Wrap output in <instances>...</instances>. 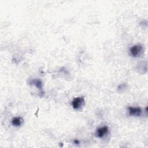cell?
Wrapping results in <instances>:
<instances>
[{
    "mask_svg": "<svg viewBox=\"0 0 148 148\" xmlns=\"http://www.w3.org/2000/svg\"><path fill=\"white\" fill-rule=\"evenodd\" d=\"M23 123V119L20 117H15L12 120V124L13 126L19 127L22 125Z\"/></svg>",
    "mask_w": 148,
    "mask_h": 148,
    "instance_id": "obj_5",
    "label": "cell"
},
{
    "mask_svg": "<svg viewBox=\"0 0 148 148\" xmlns=\"http://www.w3.org/2000/svg\"><path fill=\"white\" fill-rule=\"evenodd\" d=\"M84 103V98L83 97H77L74 98L72 101V106L75 109H78Z\"/></svg>",
    "mask_w": 148,
    "mask_h": 148,
    "instance_id": "obj_2",
    "label": "cell"
},
{
    "mask_svg": "<svg viewBox=\"0 0 148 148\" xmlns=\"http://www.w3.org/2000/svg\"><path fill=\"white\" fill-rule=\"evenodd\" d=\"M143 52V47L141 45H136L132 46L130 49L131 54L134 57H137L141 55Z\"/></svg>",
    "mask_w": 148,
    "mask_h": 148,
    "instance_id": "obj_1",
    "label": "cell"
},
{
    "mask_svg": "<svg viewBox=\"0 0 148 148\" xmlns=\"http://www.w3.org/2000/svg\"><path fill=\"white\" fill-rule=\"evenodd\" d=\"M74 143H75V144H79V141L78 140L75 139V140H74Z\"/></svg>",
    "mask_w": 148,
    "mask_h": 148,
    "instance_id": "obj_7",
    "label": "cell"
},
{
    "mask_svg": "<svg viewBox=\"0 0 148 148\" xmlns=\"http://www.w3.org/2000/svg\"><path fill=\"white\" fill-rule=\"evenodd\" d=\"M127 109L129 115L132 116H139L142 113V109L139 107H129Z\"/></svg>",
    "mask_w": 148,
    "mask_h": 148,
    "instance_id": "obj_3",
    "label": "cell"
},
{
    "mask_svg": "<svg viewBox=\"0 0 148 148\" xmlns=\"http://www.w3.org/2000/svg\"><path fill=\"white\" fill-rule=\"evenodd\" d=\"M108 127L107 126L102 127L98 128L97 130L96 134L98 138H103L104 135H105L108 132Z\"/></svg>",
    "mask_w": 148,
    "mask_h": 148,
    "instance_id": "obj_4",
    "label": "cell"
},
{
    "mask_svg": "<svg viewBox=\"0 0 148 148\" xmlns=\"http://www.w3.org/2000/svg\"><path fill=\"white\" fill-rule=\"evenodd\" d=\"M32 83L38 89H41L42 87V82L39 80H33L32 81Z\"/></svg>",
    "mask_w": 148,
    "mask_h": 148,
    "instance_id": "obj_6",
    "label": "cell"
}]
</instances>
